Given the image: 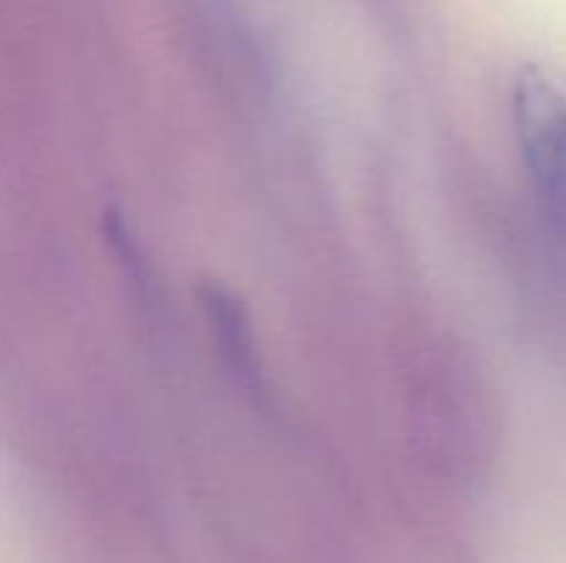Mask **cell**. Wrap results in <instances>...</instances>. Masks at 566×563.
<instances>
[{"instance_id":"cell-2","label":"cell","mask_w":566,"mask_h":563,"mask_svg":"<svg viewBox=\"0 0 566 563\" xmlns=\"http://www.w3.org/2000/svg\"><path fill=\"white\" fill-rule=\"evenodd\" d=\"M202 304L210 326L219 334V342L224 346V353L235 364V370H241L247 381L260 379L258 342H254V331L243 304L221 285H208V290L202 293Z\"/></svg>"},{"instance_id":"cell-1","label":"cell","mask_w":566,"mask_h":563,"mask_svg":"<svg viewBox=\"0 0 566 563\" xmlns=\"http://www.w3.org/2000/svg\"><path fill=\"white\" fill-rule=\"evenodd\" d=\"M520 152L547 221L566 230V94L536 66H523L512 86Z\"/></svg>"}]
</instances>
